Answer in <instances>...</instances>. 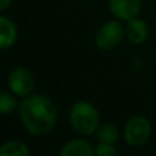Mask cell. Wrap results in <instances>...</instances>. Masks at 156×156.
Masks as SVG:
<instances>
[{
  "mask_svg": "<svg viewBox=\"0 0 156 156\" xmlns=\"http://www.w3.org/2000/svg\"><path fill=\"white\" fill-rule=\"evenodd\" d=\"M2 156H27L29 149L21 141H8L0 149Z\"/></svg>",
  "mask_w": 156,
  "mask_h": 156,
  "instance_id": "8fae6325",
  "label": "cell"
},
{
  "mask_svg": "<svg viewBox=\"0 0 156 156\" xmlns=\"http://www.w3.org/2000/svg\"><path fill=\"white\" fill-rule=\"evenodd\" d=\"M110 10L121 21H130L140 12L141 0H110Z\"/></svg>",
  "mask_w": 156,
  "mask_h": 156,
  "instance_id": "8992f818",
  "label": "cell"
},
{
  "mask_svg": "<svg viewBox=\"0 0 156 156\" xmlns=\"http://www.w3.org/2000/svg\"><path fill=\"white\" fill-rule=\"evenodd\" d=\"M0 40H2V49L10 48L16 40L15 23L5 16L0 18Z\"/></svg>",
  "mask_w": 156,
  "mask_h": 156,
  "instance_id": "9c48e42d",
  "label": "cell"
},
{
  "mask_svg": "<svg viewBox=\"0 0 156 156\" xmlns=\"http://www.w3.org/2000/svg\"><path fill=\"white\" fill-rule=\"evenodd\" d=\"M62 156H92L94 155V148L85 140H73L66 144L60 151Z\"/></svg>",
  "mask_w": 156,
  "mask_h": 156,
  "instance_id": "ba28073f",
  "label": "cell"
},
{
  "mask_svg": "<svg viewBox=\"0 0 156 156\" xmlns=\"http://www.w3.org/2000/svg\"><path fill=\"white\" fill-rule=\"evenodd\" d=\"M8 88L16 96H29L34 89V78L33 74L25 67H15L7 78Z\"/></svg>",
  "mask_w": 156,
  "mask_h": 156,
  "instance_id": "5b68a950",
  "label": "cell"
},
{
  "mask_svg": "<svg viewBox=\"0 0 156 156\" xmlns=\"http://www.w3.org/2000/svg\"><path fill=\"white\" fill-rule=\"evenodd\" d=\"M18 114L25 129L33 136H44L55 126L56 107L44 94L27 96L19 104Z\"/></svg>",
  "mask_w": 156,
  "mask_h": 156,
  "instance_id": "6da1fadb",
  "label": "cell"
},
{
  "mask_svg": "<svg viewBox=\"0 0 156 156\" xmlns=\"http://www.w3.org/2000/svg\"><path fill=\"white\" fill-rule=\"evenodd\" d=\"M97 140L101 143H107V144H115L119 140V132L116 129L115 125L112 123H103L99 126L96 132Z\"/></svg>",
  "mask_w": 156,
  "mask_h": 156,
  "instance_id": "30bf717a",
  "label": "cell"
},
{
  "mask_svg": "<svg viewBox=\"0 0 156 156\" xmlns=\"http://www.w3.org/2000/svg\"><path fill=\"white\" fill-rule=\"evenodd\" d=\"M123 27L118 21H110L99 29L94 38L96 47L103 51H108L116 47L123 38Z\"/></svg>",
  "mask_w": 156,
  "mask_h": 156,
  "instance_id": "277c9868",
  "label": "cell"
},
{
  "mask_svg": "<svg viewBox=\"0 0 156 156\" xmlns=\"http://www.w3.org/2000/svg\"><path fill=\"white\" fill-rule=\"evenodd\" d=\"M94 155L97 156H114L116 155V149L114 148V144H107L100 141L94 147Z\"/></svg>",
  "mask_w": 156,
  "mask_h": 156,
  "instance_id": "4fadbf2b",
  "label": "cell"
},
{
  "mask_svg": "<svg viewBox=\"0 0 156 156\" xmlns=\"http://www.w3.org/2000/svg\"><path fill=\"white\" fill-rule=\"evenodd\" d=\"M11 3H12V0H0V8L5 10V8H8L11 5Z\"/></svg>",
  "mask_w": 156,
  "mask_h": 156,
  "instance_id": "5bb4252c",
  "label": "cell"
},
{
  "mask_svg": "<svg viewBox=\"0 0 156 156\" xmlns=\"http://www.w3.org/2000/svg\"><path fill=\"white\" fill-rule=\"evenodd\" d=\"M151 122L145 116H134L126 123L125 138L126 143L132 147H141L148 141L151 136Z\"/></svg>",
  "mask_w": 156,
  "mask_h": 156,
  "instance_id": "3957f363",
  "label": "cell"
},
{
  "mask_svg": "<svg viewBox=\"0 0 156 156\" xmlns=\"http://www.w3.org/2000/svg\"><path fill=\"white\" fill-rule=\"evenodd\" d=\"M125 34L127 40L132 41L133 44H143L148 38V26L143 19L132 18L130 21H127Z\"/></svg>",
  "mask_w": 156,
  "mask_h": 156,
  "instance_id": "52a82bcc",
  "label": "cell"
},
{
  "mask_svg": "<svg viewBox=\"0 0 156 156\" xmlns=\"http://www.w3.org/2000/svg\"><path fill=\"white\" fill-rule=\"evenodd\" d=\"M70 122L73 129L82 136L97 132L100 126V116L94 105L88 101H77L70 110Z\"/></svg>",
  "mask_w": 156,
  "mask_h": 156,
  "instance_id": "7a4b0ae2",
  "label": "cell"
},
{
  "mask_svg": "<svg viewBox=\"0 0 156 156\" xmlns=\"http://www.w3.org/2000/svg\"><path fill=\"white\" fill-rule=\"evenodd\" d=\"M16 108V99L14 96H11V93L3 90L0 94V111H2L3 115H7V114L12 112Z\"/></svg>",
  "mask_w": 156,
  "mask_h": 156,
  "instance_id": "7c38bea8",
  "label": "cell"
}]
</instances>
